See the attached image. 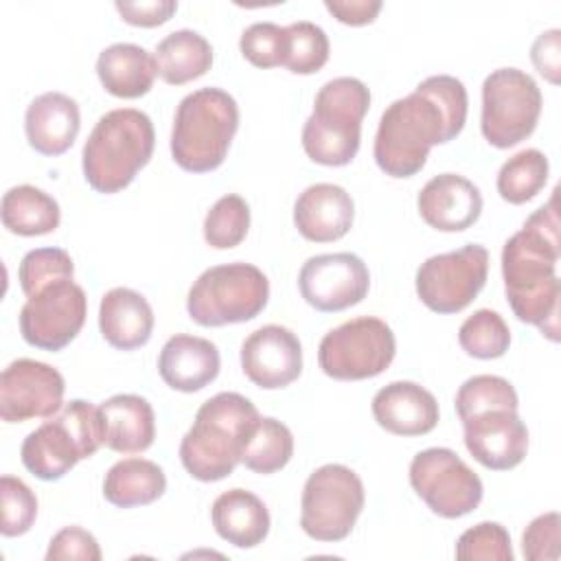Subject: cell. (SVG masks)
<instances>
[{"label": "cell", "mask_w": 561, "mask_h": 561, "mask_svg": "<svg viewBox=\"0 0 561 561\" xmlns=\"http://www.w3.org/2000/svg\"><path fill=\"white\" fill-rule=\"evenodd\" d=\"M287 28V46L283 66L294 75H313L329 61V37L324 28L313 22L300 20Z\"/></svg>", "instance_id": "35"}, {"label": "cell", "mask_w": 561, "mask_h": 561, "mask_svg": "<svg viewBox=\"0 0 561 561\" xmlns=\"http://www.w3.org/2000/svg\"><path fill=\"white\" fill-rule=\"evenodd\" d=\"M0 502H2L0 533L4 537H20L28 533L37 517V497L31 491V486L15 476H2Z\"/></svg>", "instance_id": "38"}, {"label": "cell", "mask_w": 561, "mask_h": 561, "mask_svg": "<svg viewBox=\"0 0 561 561\" xmlns=\"http://www.w3.org/2000/svg\"><path fill=\"white\" fill-rule=\"evenodd\" d=\"M557 193L559 188L502 248V278L513 313L517 320L537 327L550 342H559L561 302V283L557 278L561 254Z\"/></svg>", "instance_id": "2"}, {"label": "cell", "mask_w": 561, "mask_h": 561, "mask_svg": "<svg viewBox=\"0 0 561 561\" xmlns=\"http://www.w3.org/2000/svg\"><path fill=\"white\" fill-rule=\"evenodd\" d=\"M467 88L451 75L423 79L414 92L392 101L375 134L373 156L390 178H412L434 145L454 140L467 123Z\"/></svg>", "instance_id": "1"}, {"label": "cell", "mask_w": 561, "mask_h": 561, "mask_svg": "<svg viewBox=\"0 0 561 561\" xmlns=\"http://www.w3.org/2000/svg\"><path fill=\"white\" fill-rule=\"evenodd\" d=\"M79 129V105L64 92H44L35 96L26 107V140L42 156H61L68 151L77 140Z\"/></svg>", "instance_id": "22"}, {"label": "cell", "mask_w": 561, "mask_h": 561, "mask_svg": "<svg viewBox=\"0 0 561 561\" xmlns=\"http://www.w3.org/2000/svg\"><path fill=\"white\" fill-rule=\"evenodd\" d=\"M489 274V250L467 243L458 250L434 254L416 270V294L436 313H458L482 291Z\"/></svg>", "instance_id": "13"}, {"label": "cell", "mask_w": 561, "mask_h": 561, "mask_svg": "<svg viewBox=\"0 0 561 561\" xmlns=\"http://www.w3.org/2000/svg\"><path fill=\"white\" fill-rule=\"evenodd\" d=\"M101 548L92 533L81 526H66L57 535H53L46 561H61V559H79V561H101Z\"/></svg>", "instance_id": "42"}, {"label": "cell", "mask_w": 561, "mask_h": 561, "mask_svg": "<svg viewBox=\"0 0 561 561\" xmlns=\"http://www.w3.org/2000/svg\"><path fill=\"white\" fill-rule=\"evenodd\" d=\"M294 456V436L289 427L272 416H261L250 432L241 462L254 473H276Z\"/></svg>", "instance_id": "31"}, {"label": "cell", "mask_w": 561, "mask_h": 561, "mask_svg": "<svg viewBox=\"0 0 561 561\" xmlns=\"http://www.w3.org/2000/svg\"><path fill=\"white\" fill-rule=\"evenodd\" d=\"M324 7L337 22L348 26L370 24L381 11L379 0H324Z\"/></svg>", "instance_id": "45"}, {"label": "cell", "mask_w": 561, "mask_h": 561, "mask_svg": "<svg viewBox=\"0 0 561 561\" xmlns=\"http://www.w3.org/2000/svg\"><path fill=\"white\" fill-rule=\"evenodd\" d=\"M96 75L112 96L138 99L151 90L158 68L149 50L138 44L118 42L99 53Z\"/></svg>", "instance_id": "27"}, {"label": "cell", "mask_w": 561, "mask_h": 561, "mask_svg": "<svg viewBox=\"0 0 561 561\" xmlns=\"http://www.w3.org/2000/svg\"><path fill=\"white\" fill-rule=\"evenodd\" d=\"M259 419L254 403L239 392H219L204 401L180 443L184 469L199 482L228 478L241 462L245 440Z\"/></svg>", "instance_id": "3"}, {"label": "cell", "mask_w": 561, "mask_h": 561, "mask_svg": "<svg viewBox=\"0 0 561 561\" xmlns=\"http://www.w3.org/2000/svg\"><path fill=\"white\" fill-rule=\"evenodd\" d=\"M239 129V105L221 88H199L186 94L173 118L171 156L191 173H208L224 164Z\"/></svg>", "instance_id": "5"}, {"label": "cell", "mask_w": 561, "mask_h": 561, "mask_svg": "<svg viewBox=\"0 0 561 561\" xmlns=\"http://www.w3.org/2000/svg\"><path fill=\"white\" fill-rule=\"evenodd\" d=\"M88 298L72 278L42 287L20 309V333L26 344L42 351H61L81 331Z\"/></svg>", "instance_id": "14"}, {"label": "cell", "mask_w": 561, "mask_h": 561, "mask_svg": "<svg viewBox=\"0 0 561 561\" xmlns=\"http://www.w3.org/2000/svg\"><path fill=\"white\" fill-rule=\"evenodd\" d=\"M373 416L390 434L423 436L438 423V403L414 381H392L373 397Z\"/></svg>", "instance_id": "21"}, {"label": "cell", "mask_w": 561, "mask_h": 561, "mask_svg": "<svg viewBox=\"0 0 561 561\" xmlns=\"http://www.w3.org/2000/svg\"><path fill=\"white\" fill-rule=\"evenodd\" d=\"M99 329L103 340L118 351L140 348L151 337L153 309L142 294L129 287H114L101 298Z\"/></svg>", "instance_id": "24"}, {"label": "cell", "mask_w": 561, "mask_h": 561, "mask_svg": "<svg viewBox=\"0 0 561 561\" xmlns=\"http://www.w3.org/2000/svg\"><path fill=\"white\" fill-rule=\"evenodd\" d=\"M66 381L50 364L20 357L0 375V416L4 423L50 419L64 405Z\"/></svg>", "instance_id": "16"}, {"label": "cell", "mask_w": 561, "mask_h": 561, "mask_svg": "<svg viewBox=\"0 0 561 561\" xmlns=\"http://www.w3.org/2000/svg\"><path fill=\"white\" fill-rule=\"evenodd\" d=\"M221 357L217 346L197 335L178 333L169 337L158 357L162 381L180 392H197L217 379Z\"/></svg>", "instance_id": "23"}, {"label": "cell", "mask_w": 561, "mask_h": 561, "mask_svg": "<svg viewBox=\"0 0 561 561\" xmlns=\"http://www.w3.org/2000/svg\"><path fill=\"white\" fill-rule=\"evenodd\" d=\"M458 342L476 359H495L508 351L511 331L497 311L478 309L460 324Z\"/></svg>", "instance_id": "33"}, {"label": "cell", "mask_w": 561, "mask_h": 561, "mask_svg": "<svg viewBox=\"0 0 561 561\" xmlns=\"http://www.w3.org/2000/svg\"><path fill=\"white\" fill-rule=\"evenodd\" d=\"M75 276V263L61 248H37L22 256L18 280L24 296H33L46 285Z\"/></svg>", "instance_id": "37"}, {"label": "cell", "mask_w": 561, "mask_h": 561, "mask_svg": "<svg viewBox=\"0 0 561 561\" xmlns=\"http://www.w3.org/2000/svg\"><path fill=\"white\" fill-rule=\"evenodd\" d=\"M2 226L20 237H39L53 232L61 221L59 204L46 191L20 184L11 186L0 202Z\"/></svg>", "instance_id": "30"}, {"label": "cell", "mask_w": 561, "mask_h": 561, "mask_svg": "<svg viewBox=\"0 0 561 561\" xmlns=\"http://www.w3.org/2000/svg\"><path fill=\"white\" fill-rule=\"evenodd\" d=\"M164 491L167 476L162 467L147 458H123L107 469L103 480V497L118 508L151 504Z\"/></svg>", "instance_id": "28"}, {"label": "cell", "mask_w": 561, "mask_h": 561, "mask_svg": "<svg viewBox=\"0 0 561 561\" xmlns=\"http://www.w3.org/2000/svg\"><path fill=\"white\" fill-rule=\"evenodd\" d=\"M153 145V123L145 112L134 107L110 110L96 121L83 145L85 182L105 195L123 191L151 160Z\"/></svg>", "instance_id": "4"}, {"label": "cell", "mask_w": 561, "mask_h": 561, "mask_svg": "<svg viewBox=\"0 0 561 561\" xmlns=\"http://www.w3.org/2000/svg\"><path fill=\"white\" fill-rule=\"evenodd\" d=\"M541 90L519 68H497L482 83L480 129L489 145L508 149L526 140L541 114Z\"/></svg>", "instance_id": "10"}, {"label": "cell", "mask_w": 561, "mask_h": 561, "mask_svg": "<svg viewBox=\"0 0 561 561\" xmlns=\"http://www.w3.org/2000/svg\"><path fill=\"white\" fill-rule=\"evenodd\" d=\"M250 228V206L241 195L228 193L219 197L204 219V239L215 250L239 245Z\"/></svg>", "instance_id": "34"}, {"label": "cell", "mask_w": 561, "mask_h": 561, "mask_svg": "<svg viewBox=\"0 0 561 561\" xmlns=\"http://www.w3.org/2000/svg\"><path fill=\"white\" fill-rule=\"evenodd\" d=\"M287 46V28L274 22L250 24L239 39L241 55L256 68L283 66Z\"/></svg>", "instance_id": "40"}, {"label": "cell", "mask_w": 561, "mask_h": 561, "mask_svg": "<svg viewBox=\"0 0 561 561\" xmlns=\"http://www.w3.org/2000/svg\"><path fill=\"white\" fill-rule=\"evenodd\" d=\"M364 502V482L351 467L322 465L305 482L300 526L316 541H342L351 535Z\"/></svg>", "instance_id": "9"}, {"label": "cell", "mask_w": 561, "mask_h": 561, "mask_svg": "<svg viewBox=\"0 0 561 561\" xmlns=\"http://www.w3.org/2000/svg\"><path fill=\"white\" fill-rule=\"evenodd\" d=\"M210 519L215 533L237 548H254L270 533L267 506L259 495L245 489H228L217 495Z\"/></svg>", "instance_id": "26"}, {"label": "cell", "mask_w": 561, "mask_h": 561, "mask_svg": "<svg viewBox=\"0 0 561 561\" xmlns=\"http://www.w3.org/2000/svg\"><path fill=\"white\" fill-rule=\"evenodd\" d=\"M559 526L557 511L535 517L522 535V552L528 561H554L559 559Z\"/></svg>", "instance_id": "41"}, {"label": "cell", "mask_w": 561, "mask_h": 561, "mask_svg": "<svg viewBox=\"0 0 561 561\" xmlns=\"http://www.w3.org/2000/svg\"><path fill=\"white\" fill-rule=\"evenodd\" d=\"M465 447L486 469L508 471L528 451V430L517 410L491 408L462 421Z\"/></svg>", "instance_id": "17"}, {"label": "cell", "mask_w": 561, "mask_h": 561, "mask_svg": "<svg viewBox=\"0 0 561 561\" xmlns=\"http://www.w3.org/2000/svg\"><path fill=\"white\" fill-rule=\"evenodd\" d=\"M101 445L103 427L99 405L72 399L24 438L20 458L35 478L55 482L79 460L94 456Z\"/></svg>", "instance_id": "7"}, {"label": "cell", "mask_w": 561, "mask_h": 561, "mask_svg": "<svg viewBox=\"0 0 561 561\" xmlns=\"http://www.w3.org/2000/svg\"><path fill=\"white\" fill-rule=\"evenodd\" d=\"M419 215L427 226L440 232H460L471 228L482 213L480 188L458 175H434L416 197Z\"/></svg>", "instance_id": "19"}, {"label": "cell", "mask_w": 561, "mask_h": 561, "mask_svg": "<svg viewBox=\"0 0 561 561\" xmlns=\"http://www.w3.org/2000/svg\"><path fill=\"white\" fill-rule=\"evenodd\" d=\"M368 287V267L353 252L316 254L302 263L298 274L300 296L322 313L344 311L362 302Z\"/></svg>", "instance_id": "15"}, {"label": "cell", "mask_w": 561, "mask_h": 561, "mask_svg": "<svg viewBox=\"0 0 561 561\" xmlns=\"http://www.w3.org/2000/svg\"><path fill=\"white\" fill-rule=\"evenodd\" d=\"M355 217V204L346 188L318 182L307 186L294 204V224L307 241L329 243L342 239Z\"/></svg>", "instance_id": "20"}, {"label": "cell", "mask_w": 561, "mask_h": 561, "mask_svg": "<svg viewBox=\"0 0 561 561\" xmlns=\"http://www.w3.org/2000/svg\"><path fill=\"white\" fill-rule=\"evenodd\" d=\"M158 75L171 85H184L206 75L213 66L210 42L191 28H180L162 37L153 50Z\"/></svg>", "instance_id": "29"}, {"label": "cell", "mask_w": 561, "mask_h": 561, "mask_svg": "<svg viewBox=\"0 0 561 561\" xmlns=\"http://www.w3.org/2000/svg\"><path fill=\"white\" fill-rule=\"evenodd\" d=\"M548 158L539 149H522L497 171V193L508 204L530 202L548 182Z\"/></svg>", "instance_id": "32"}, {"label": "cell", "mask_w": 561, "mask_h": 561, "mask_svg": "<svg viewBox=\"0 0 561 561\" xmlns=\"http://www.w3.org/2000/svg\"><path fill=\"white\" fill-rule=\"evenodd\" d=\"M370 107V90L355 77L327 81L302 125L305 153L324 167H344L359 151L362 121Z\"/></svg>", "instance_id": "6"}, {"label": "cell", "mask_w": 561, "mask_h": 561, "mask_svg": "<svg viewBox=\"0 0 561 561\" xmlns=\"http://www.w3.org/2000/svg\"><path fill=\"white\" fill-rule=\"evenodd\" d=\"M392 329L375 316L353 318L331 329L318 346L322 373L337 381H359L381 375L394 359Z\"/></svg>", "instance_id": "11"}, {"label": "cell", "mask_w": 561, "mask_h": 561, "mask_svg": "<svg viewBox=\"0 0 561 561\" xmlns=\"http://www.w3.org/2000/svg\"><path fill=\"white\" fill-rule=\"evenodd\" d=\"M410 484L432 513L456 519L476 511L484 486L480 476L451 449L430 447L410 462Z\"/></svg>", "instance_id": "12"}, {"label": "cell", "mask_w": 561, "mask_h": 561, "mask_svg": "<svg viewBox=\"0 0 561 561\" xmlns=\"http://www.w3.org/2000/svg\"><path fill=\"white\" fill-rule=\"evenodd\" d=\"M116 11L121 13V18L127 24L134 26H160L164 22H169L173 18V13L178 11V2L175 0H149V2H116L114 4Z\"/></svg>", "instance_id": "44"}, {"label": "cell", "mask_w": 561, "mask_h": 561, "mask_svg": "<svg viewBox=\"0 0 561 561\" xmlns=\"http://www.w3.org/2000/svg\"><path fill=\"white\" fill-rule=\"evenodd\" d=\"M456 559H493V561H513V548L508 530L497 522H480L467 528L456 541Z\"/></svg>", "instance_id": "39"}, {"label": "cell", "mask_w": 561, "mask_h": 561, "mask_svg": "<svg viewBox=\"0 0 561 561\" xmlns=\"http://www.w3.org/2000/svg\"><path fill=\"white\" fill-rule=\"evenodd\" d=\"M103 445L118 454H140L156 438L151 403L138 394H114L99 405Z\"/></svg>", "instance_id": "25"}, {"label": "cell", "mask_w": 561, "mask_h": 561, "mask_svg": "<svg viewBox=\"0 0 561 561\" xmlns=\"http://www.w3.org/2000/svg\"><path fill=\"white\" fill-rule=\"evenodd\" d=\"M530 59L537 72L557 85L561 81V31L550 28L537 35L530 46Z\"/></svg>", "instance_id": "43"}, {"label": "cell", "mask_w": 561, "mask_h": 561, "mask_svg": "<svg viewBox=\"0 0 561 561\" xmlns=\"http://www.w3.org/2000/svg\"><path fill=\"white\" fill-rule=\"evenodd\" d=\"M241 368L263 390L285 388L302 373L300 340L287 327L265 324L243 340Z\"/></svg>", "instance_id": "18"}, {"label": "cell", "mask_w": 561, "mask_h": 561, "mask_svg": "<svg viewBox=\"0 0 561 561\" xmlns=\"http://www.w3.org/2000/svg\"><path fill=\"white\" fill-rule=\"evenodd\" d=\"M517 405L519 399L513 383L497 375H473L456 392V412L460 421L491 408L517 410Z\"/></svg>", "instance_id": "36"}, {"label": "cell", "mask_w": 561, "mask_h": 561, "mask_svg": "<svg viewBox=\"0 0 561 561\" xmlns=\"http://www.w3.org/2000/svg\"><path fill=\"white\" fill-rule=\"evenodd\" d=\"M270 298L267 276L252 263L204 270L188 289L186 311L202 327H226L256 318Z\"/></svg>", "instance_id": "8"}]
</instances>
